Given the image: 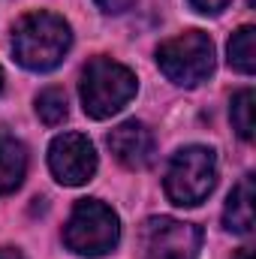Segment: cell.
Instances as JSON below:
<instances>
[{
	"label": "cell",
	"instance_id": "cell-8",
	"mask_svg": "<svg viewBox=\"0 0 256 259\" xmlns=\"http://www.w3.org/2000/svg\"><path fill=\"white\" fill-rule=\"evenodd\" d=\"M109 148L127 169H145L154 160V133L142 121H124L109 133Z\"/></svg>",
	"mask_w": 256,
	"mask_h": 259
},
{
	"label": "cell",
	"instance_id": "cell-17",
	"mask_svg": "<svg viewBox=\"0 0 256 259\" xmlns=\"http://www.w3.org/2000/svg\"><path fill=\"white\" fill-rule=\"evenodd\" d=\"M235 259H253V247H241V250L235 253Z\"/></svg>",
	"mask_w": 256,
	"mask_h": 259
},
{
	"label": "cell",
	"instance_id": "cell-13",
	"mask_svg": "<svg viewBox=\"0 0 256 259\" xmlns=\"http://www.w3.org/2000/svg\"><path fill=\"white\" fill-rule=\"evenodd\" d=\"M66 112H69V109H66V94L61 88H46V91L36 97V115H39L42 124H49V127L64 124Z\"/></svg>",
	"mask_w": 256,
	"mask_h": 259
},
{
	"label": "cell",
	"instance_id": "cell-16",
	"mask_svg": "<svg viewBox=\"0 0 256 259\" xmlns=\"http://www.w3.org/2000/svg\"><path fill=\"white\" fill-rule=\"evenodd\" d=\"M0 259H24L18 250H12V247H0Z\"/></svg>",
	"mask_w": 256,
	"mask_h": 259
},
{
	"label": "cell",
	"instance_id": "cell-10",
	"mask_svg": "<svg viewBox=\"0 0 256 259\" xmlns=\"http://www.w3.org/2000/svg\"><path fill=\"white\" fill-rule=\"evenodd\" d=\"M223 223L229 232H238V235H247L253 229V175H244L229 193Z\"/></svg>",
	"mask_w": 256,
	"mask_h": 259
},
{
	"label": "cell",
	"instance_id": "cell-3",
	"mask_svg": "<svg viewBox=\"0 0 256 259\" xmlns=\"http://www.w3.org/2000/svg\"><path fill=\"white\" fill-rule=\"evenodd\" d=\"M118 238H121V223L109 205H103L100 199L75 202V208L64 226V241L72 253L103 256L118 244Z\"/></svg>",
	"mask_w": 256,
	"mask_h": 259
},
{
	"label": "cell",
	"instance_id": "cell-15",
	"mask_svg": "<svg viewBox=\"0 0 256 259\" xmlns=\"http://www.w3.org/2000/svg\"><path fill=\"white\" fill-rule=\"evenodd\" d=\"M103 12H124V9H130L136 0H94Z\"/></svg>",
	"mask_w": 256,
	"mask_h": 259
},
{
	"label": "cell",
	"instance_id": "cell-1",
	"mask_svg": "<svg viewBox=\"0 0 256 259\" xmlns=\"http://www.w3.org/2000/svg\"><path fill=\"white\" fill-rule=\"evenodd\" d=\"M72 46V30L55 12H30L12 30L15 61L33 72L55 69Z\"/></svg>",
	"mask_w": 256,
	"mask_h": 259
},
{
	"label": "cell",
	"instance_id": "cell-9",
	"mask_svg": "<svg viewBox=\"0 0 256 259\" xmlns=\"http://www.w3.org/2000/svg\"><path fill=\"white\" fill-rule=\"evenodd\" d=\"M24 172H27V148L15 136L0 133V196L15 193L24 181Z\"/></svg>",
	"mask_w": 256,
	"mask_h": 259
},
{
	"label": "cell",
	"instance_id": "cell-7",
	"mask_svg": "<svg viewBox=\"0 0 256 259\" xmlns=\"http://www.w3.org/2000/svg\"><path fill=\"white\" fill-rule=\"evenodd\" d=\"M49 166L52 175L66 184V187H78L88 184L97 172V151L91 145L88 136L81 133H64L49 145Z\"/></svg>",
	"mask_w": 256,
	"mask_h": 259
},
{
	"label": "cell",
	"instance_id": "cell-12",
	"mask_svg": "<svg viewBox=\"0 0 256 259\" xmlns=\"http://www.w3.org/2000/svg\"><path fill=\"white\" fill-rule=\"evenodd\" d=\"M253 103H256V94L253 88H244V91H238L235 97H232V109H229V115H232V127L238 130V136L244 139V142H250L253 139Z\"/></svg>",
	"mask_w": 256,
	"mask_h": 259
},
{
	"label": "cell",
	"instance_id": "cell-5",
	"mask_svg": "<svg viewBox=\"0 0 256 259\" xmlns=\"http://www.w3.org/2000/svg\"><path fill=\"white\" fill-rule=\"evenodd\" d=\"M217 184V157L211 148L190 145L181 148L166 172V196L175 205H199Z\"/></svg>",
	"mask_w": 256,
	"mask_h": 259
},
{
	"label": "cell",
	"instance_id": "cell-11",
	"mask_svg": "<svg viewBox=\"0 0 256 259\" xmlns=\"http://www.w3.org/2000/svg\"><path fill=\"white\" fill-rule=\"evenodd\" d=\"M256 30L250 24H244V27H238L235 33H232V39H229V64L235 66L238 72H244V75H250L256 69Z\"/></svg>",
	"mask_w": 256,
	"mask_h": 259
},
{
	"label": "cell",
	"instance_id": "cell-2",
	"mask_svg": "<svg viewBox=\"0 0 256 259\" xmlns=\"http://www.w3.org/2000/svg\"><path fill=\"white\" fill-rule=\"evenodd\" d=\"M136 97V75L112 58H94L81 72V106L84 115L103 121L118 115Z\"/></svg>",
	"mask_w": 256,
	"mask_h": 259
},
{
	"label": "cell",
	"instance_id": "cell-6",
	"mask_svg": "<svg viewBox=\"0 0 256 259\" xmlns=\"http://www.w3.org/2000/svg\"><path fill=\"white\" fill-rule=\"evenodd\" d=\"M202 232L193 223L172 217H154L142 226L145 259H199Z\"/></svg>",
	"mask_w": 256,
	"mask_h": 259
},
{
	"label": "cell",
	"instance_id": "cell-4",
	"mask_svg": "<svg viewBox=\"0 0 256 259\" xmlns=\"http://www.w3.org/2000/svg\"><path fill=\"white\" fill-rule=\"evenodd\" d=\"M157 64L169 81L181 88H196L214 69V42L202 30L178 33L157 49Z\"/></svg>",
	"mask_w": 256,
	"mask_h": 259
},
{
	"label": "cell",
	"instance_id": "cell-14",
	"mask_svg": "<svg viewBox=\"0 0 256 259\" xmlns=\"http://www.w3.org/2000/svg\"><path fill=\"white\" fill-rule=\"evenodd\" d=\"M190 3H193V9H199L205 15H214V12H220V9L229 6V0H190Z\"/></svg>",
	"mask_w": 256,
	"mask_h": 259
},
{
	"label": "cell",
	"instance_id": "cell-18",
	"mask_svg": "<svg viewBox=\"0 0 256 259\" xmlns=\"http://www.w3.org/2000/svg\"><path fill=\"white\" fill-rule=\"evenodd\" d=\"M0 91H3V69H0Z\"/></svg>",
	"mask_w": 256,
	"mask_h": 259
}]
</instances>
